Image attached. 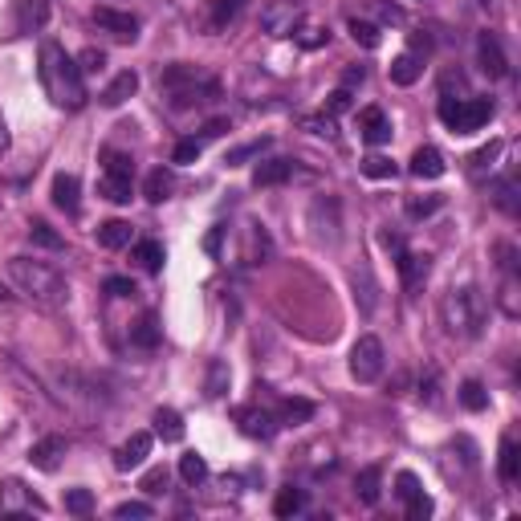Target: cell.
<instances>
[{
  "instance_id": "cell-1",
  "label": "cell",
  "mask_w": 521,
  "mask_h": 521,
  "mask_svg": "<svg viewBox=\"0 0 521 521\" xmlns=\"http://www.w3.org/2000/svg\"><path fill=\"white\" fill-rule=\"evenodd\" d=\"M37 77H41V86H45L53 107H61V110L86 107V77L77 69V58H69L58 41H45V45H41Z\"/></svg>"
},
{
  "instance_id": "cell-2",
  "label": "cell",
  "mask_w": 521,
  "mask_h": 521,
  "mask_svg": "<svg viewBox=\"0 0 521 521\" xmlns=\"http://www.w3.org/2000/svg\"><path fill=\"white\" fill-rule=\"evenodd\" d=\"M9 281H12V285H17V290L25 293L29 301H37V306H45V309L61 306V301L69 298L66 277H61L53 265L37 260V257H12V260H9Z\"/></svg>"
},
{
  "instance_id": "cell-3",
  "label": "cell",
  "mask_w": 521,
  "mask_h": 521,
  "mask_svg": "<svg viewBox=\"0 0 521 521\" xmlns=\"http://www.w3.org/2000/svg\"><path fill=\"white\" fill-rule=\"evenodd\" d=\"M440 322L453 338H481L489 322V301L477 285H461L440 298Z\"/></svg>"
},
{
  "instance_id": "cell-4",
  "label": "cell",
  "mask_w": 521,
  "mask_h": 521,
  "mask_svg": "<svg viewBox=\"0 0 521 521\" xmlns=\"http://www.w3.org/2000/svg\"><path fill=\"white\" fill-rule=\"evenodd\" d=\"M493 118V98H445L440 102V123L453 135H473Z\"/></svg>"
},
{
  "instance_id": "cell-5",
  "label": "cell",
  "mask_w": 521,
  "mask_h": 521,
  "mask_svg": "<svg viewBox=\"0 0 521 521\" xmlns=\"http://www.w3.org/2000/svg\"><path fill=\"white\" fill-rule=\"evenodd\" d=\"M301 17H306V0H269L260 9V25L269 37H293Z\"/></svg>"
},
{
  "instance_id": "cell-6",
  "label": "cell",
  "mask_w": 521,
  "mask_h": 521,
  "mask_svg": "<svg viewBox=\"0 0 521 521\" xmlns=\"http://www.w3.org/2000/svg\"><path fill=\"white\" fill-rule=\"evenodd\" d=\"M383 363H387V355H383V342H379L375 334H363L350 347V375L358 379V383H375L379 375H383Z\"/></svg>"
},
{
  "instance_id": "cell-7",
  "label": "cell",
  "mask_w": 521,
  "mask_h": 521,
  "mask_svg": "<svg viewBox=\"0 0 521 521\" xmlns=\"http://www.w3.org/2000/svg\"><path fill=\"white\" fill-rule=\"evenodd\" d=\"M45 20H49V0H12V33L17 37L45 29Z\"/></svg>"
},
{
  "instance_id": "cell-8",
  "label": "cell",
  "mask_w": 521,
  "mask_h": 521,
  "mask_svg": "<svg viewBox=\"0 0 521 521\" xmlns=\"http://www.w3.org/2000/svg\"><path fill=\"white\" fill-rule=\"evenodd\" d=\"M94 25L98 29H107L110 37H118V41H135L139 37V17L135 12H118V9H94Z\"/></svg>"
},
{
  "instance_id": "cell-9",
  "label": "cell",
  "mask_w": 521,
  "mask_h": 521,
  "mask_svg": "<svg viewBox=\"0 0 521 521\" xmlns=\"http://www.w3.org/2000/svg\"><path fill=\"white\" fill-rule=\"evenodd\" d=\"M477 61H481V69L489 77H509V58H505L501 41L493 37V33H481V37H477Z\"/></svg>"
},
{
  "instance_id": "cell-10",
  "label": "cell",
  "mask_w": 521,
  "mask_h": 521,
  "mask_svg": "<svg viewBox=\"0 0 521 521\" xmlns=\"http://www.w3.org/2000/svg\"><path fill=\"white\" fill-rule=\"evenodd\" d=\"M53 208H61L66 216H77V208H82V184H77V175H53Z\"/></svg>"
},
{
  "instance_id": "cell-11",
  "label": "cell",
  "mask_w": 521,
  "mask_h": 521,
  "mask_svg": "<svg viewBox=\"0 0 521 521\" xmlns=\"http://www.w3.org/2000/svg\"><path fill=\"white\" fill-rule=\"evenodd\" d=\"M407 172H412L415 180H440V175L448 172V164H445V155L436 151V147H415Z\"/></svg>"
},
{
  "instance_id": "cell-12",
  "label": "cell",
  "mask_w": 521,
  "mask_h": 521,
  "mask_svg": "<svg viewBox=\"0 0 521 521\" xmlns=\"http://www.w3.org/2000/svg\"><path fill=\"white\" fill-rule=\"evenodd\" d=\"M151 456V432H135L131 440H126L123 448L115 453V469H123V473H131V469H139V464Z\"/></svg>"
},
{
  "instance_id": "cell-13",
  "label": "cell",
  "mask_w": 521,
  "mask_h": 521,
  "mask_svg": "<svg viewBox=\"0 0 521 521\" xmlns=\"http://www.w3.org/2000/svg\"><path fill=\"white\" fill-rule=\"evenodd\" d=\"M61 456H66V440H61V436H45V440H37V445L29 448L33 469H41V473H53L61 464Z\"/></svg>"
},
{
  "instance_id": "cell-14",
  "label": "cell",
  "mask_w": 521,
  "mask_h": 521,
  "mask_svg": "<svg viewBox=\"0 0 521 521\" xmlns=\"http://www.w3.org/2000/svg\"><path fill=\"white\" fill-rule=\"evenodd\" d=\"M358 131H363V139H367L371 147L391 143V123H387V115L379 107H367L363 115H358Z\"/></svg>"
},
{
  "instance_id": "cell-15",
  "label": "cell",
  "mask_w": 521,
  "mask_h": 521,
  "mask_svg": "<svg viewBox=\"0 0 521 521\" xmlns=\"http://www.w3.org/2000/svg\"><path fill=\"white\" fill-rule=\"evenodd\" d=\"M135 90H139V74L135 69H123V74H115L110 77V86L102 90V107H123L126 98H135Z\"/></svg>"
},
{
  "instance_id": "cell-16",
  "label": "cell",
  "mask_w": 521,
  "mask_h": 521,
  "mask_svg": "<svg viewBox=\"0 0 521 521\" xmlns=\"http://www.w3.org/2000/svg\"><path fill=\"white\" fill-rule=\"evenodd\" d=\"M396 265H399V277H404V285L407 290H415L420 281L428 277V269H432V257H420V252H399L396 257Z\"/></svg>"
},
{
  "instance_id": "cell-17",
  "label": "cell",
  "mask_w": 521,
  "mask_h": 521,
  "mask_svg": "<svg viewBox=\"0 0 521 521\" xmlns=\"http://www.w3.org/2000/svg\"><path fill=\"white\" fill-rule=\"evenodd\" d=\"M0 509H45V501L33 497L20 481H4V489H0Z\"/></svg>"
},
{
  "instance_id": "cell-18",
  "label": "cell",
  "mask_w": 521,
  "mask_h": 521,
  "mask_svg": "<svg viewBox=\"0 0 521 521\" xmlns=\"http://www.w3.org/2000/svg\"><path fill=\"white\" fill-rule=\"evenodd\" d=\"M290 175H293L290 159H265V164H257V172H252V184L257 188H277V184H285Z\"/></svg>"
},
{
  "instance_id": "cell-19",
  "label": "cell",
  "mask_w": 521,
  "mask_h": 521,
  "mask_svg": "<svg viewBox=\"0 0 521 521\" xmlns=\"http://www.w3.org/2000/svg\"><path fill=\"white\" fill-rule=\"evenodd\" d=\"M155 436L167 440V445H180L184 440V415L175 412V407H159L155 412Z\"/></svg>"
},
{
  "instance_id": "cell-20",
  "label": "cell",
  "mask_w": 521,
  "mask_h": 521,
  "mask_svg": "<svg viewBox=\"0 0 521 521\" xmlns=\"http://www.w3.org/2000/svg\"><path fill=\"white\" fill-rule=\"evenodd\" d=\"M236 420H241V432L252 436V440H269V436H273V415H269V412H257V407H241V412H236Z\"/></svg>"
},
{
  "instance_id": "cell-21",
  "label": "cell",
  "mask_w": 521,
  "mask_h": 521,
  "mask_svg": "<svg viewBox=\"0 0 521 521\" xmlns=\"http://www.w3.org/2000/svg\"><path fill=\"white\" fill-rule=\"evenodd\" d=\"M387 74H391V82H396V86H415V82H420V74H424V61L415 58V53H399V58L387 66Z\"/></svg>"
},
{
  "instance_id": "cell-22",
  "label": "cell",
  "mask_w": 521,
  "mask_h": 521,
  "mask_svg": "<svg viewBox=\"0 0 521 521\" xmlns=\"http://www.w3.org/2000/svg\"><path fill=\"white\" fill-rule=\"evenodd\" d=\"M172 188H175V175L167 172V167H155V172L143 180V196L151 204H164L167 196H172Z\"/></svg>"
},
{
  "instance_id": "cell-23",
  "label": "cell",
  "mask_w": 521,
  "mask_h": 521,
  "mask_svg": "<svg viewBox=\"0 0 521 521\" xmlns=\"http://www.w3.org/2000/svg\"><path fill=\"white\" fill-rule=\"evenodd\" d=\"M244 12V0H212V17H208V29L212 33H224L232 20Z\"/></svg>"
},
{
  "instance_id": "cell-24",
  "label": "cell",
  "mask_w": 521,
  "mask_h": 521,
  "mask_svg": "<svg viewBox=\"0 0 521 521\" xmlns=\"http://www.w3.org/2000/svg\"><path fill=\"white\" fill-rule=\"evenodd\" d=\"M196 82H200V69L196 66H184V61H180V66H167L164 74H159V86L164 90H184V86H196Z\"/></svg>"
},
{
  "instance_id": "cell-25",
  "label": "cell",
  "mask_w": 521,
  "mask_h": 521,
  "mask_svg": "<svg viewBox=\"0 0 521 521\" xmlns=\"http://www.w3.org/2000/svg\"><path fill=\"white\" fill-rule=\"evenodd\" d=\"M131 342H135V347H143V350L159 347V318H155V314H143V318L131 326Z\"/></svg>"
},
{
  "instance_id": "cell-26",
  "label": "cell",
  "mask_w": 521,
  "mask_h": 521,
  "mask_svg": "<svg viewBox=\"0 0 521 521\" xmlns=\"http://www.w3.org/2000/svg\"><path fill=\"white\" fill-rule=\"evenodd\" d=\"M98 244H102V249H123V244H131V224L126 220L98 224Z\"/></svg>"
},
{
  "instance_id": "cell-27",
  "label": "cell",
  "mask_w": 521,
  "mask_h": 521,
  "mask_svg": "<svg viewBox=\"0 0 521 521\" xmlns=\"http://www.w3.org/2000/svg\"><path fill=\"white\" fill-rule=\"evenodd\" d=\"M497 473H501V481H517V477H521V456H517V445H513V436H505V440H501Z\"/></svg>"
},
{
  "instance_id": "cell-28",
  "label": "cell",
  "mask_w": 521,
  "mask_h": 521,
  "mask_svg": "<svg viewBox=\"0 0 521 521\" xmlns=\"http://www.w3.org/2000/svg\"><path fill=\"white\" fill-rule=\"evenodd\" d=\"M379 481H383V469H379V464H367V469L358 473V501L375 505L379 501Z\"/></svg>"
},
{
  "instance_id": "cell-29",
  "label": "cell",
  "mask_w": 521,
  "mask_h": 521,
  "mask_svg": "<svg viewBox=\"0 0 521 521\" xmlns=\"http://www.w3.org/2000/svg\"><path fill=\"white\" fill-rule=\"evenodd\" d=\"M306 509V493L301 489H281L277 493V501H273V513H277V517H293V513H301Z\"/></svg>"
},
{
  "instance_id": "cell-30",
  "label": "cell",
  "mask_w": 521,
  "mask_h": 521,
  "mask_svg": "<svg viewBox=\"0 0 521 521\" xmlns=\"http://www.w3.org/2000/svg\"><path fill=\"white\" fill-rule=\"evenodd\" d=\"M135 260L143 265L147 273H159L164 269V244L159 241H139L135 244Z\"/></svg>"
},
{
  "instance_id": "cell-31",
  "label": "cell",
  "mask_w": 521,
  "mask_h": 521,
  "mask_svg": "<svg viewBox=\"0 0 521 521\" xmlns=\"http://www.w3.org/2000/svg\"><path fill=\"white\" fill-rule=\"evenodd\" d=\"M102 164H107V175H118V180H135V159L126 151H102Z\"/></svg>"
},
{
  "instance_id": "cell-32",
  "label": "cell",
  "mask_w": 521,
  "mask_h": 521,
  "mask_svg": "<svg viewBox=\"0 0 521 521\" xmlns=\"http://www.w3.org/2000/svg\"><path fill=\"white\" fill-rule=\"evenodd\" d=\"M98 192L107 196L110 204H131V180H118V175H102Z\"/></svg>"
},
{
  "instance_id": "cell-33",
  "label": "cell",
  "mask_w": 521,
  "mask_h": 521,
  "mask_svg": "<svg viewBox=\"0 0 521 521\" xmlns=\"http://www.w3.org/2000/svg\"><path fill=\"white\" fill-rule=\"evenodd\" d=\"M180 477H184L188 485H200L204 477H208V461H204V456H196V453H184V456H180Z\"/></svg>"
},
{
  "instance_id": "cell-34",
  "label": "cell",
  "mask_w": 521,
  "mask_h": 521,
  "mask_svg": "<svg viewBox=\"0 0 521 521\" xmlns=\"http://www.w3.org/2000/svg\"><path fill=\"white\" fill-rule=\"evenodd\" d=\"M309 415H314V404H309V399H285V404H281V424H306Z\"/></svg>"
},
{
  "instance_id": "cell-35",
  "label": "cell",
  "mask_w": 521,
  "mask_h": 521,
  "mask_svg": "<svg viewBox=\"0 0 521 521\" xmlns=\"http://www.w3.org/2000/svg\"><path fill=\"white\" fill-rule=\"evenodd\" d=\"M461 404L469 407V412H485V407H489V396H485V387L477 383V379L461 383Z\"/></svg>"
},
{
  "instance_id": "cell-36",
  "label": "cell",
  "mask_w": 521,
  "mask_h": 521,
  "mask_svg": "<svg viewBox=\"0 0 521 521\" xmlns=\"http://www.w3.org/2000/svg\"><path fill=\"white\" fill-rule=\"evenodd\" d=\"M513 196H517L513 180H497V184H493V200H497V208L509 212V216H517V200H513Z\"/></svg>"
},
{
  "instance_id": "cell-37",
  "label": "cell",
  "mask_w": 521,
  "mask_h": 521,
  "mask_svg": "<svg viewBox=\"0 0 521 521\" xmlns=\"http://www.w3.org/2000/svg\"><path fill=\"white\" fill-rule=\"evenodd\" d=\"M440 204H445L440 196H407V216H412V220H424V216H432Z\"/></svg>"
},
{
  "instance_id": "cell-38",
  "label": "cell",
  "mask_w": 521,
  "mask_h": 521,
  "mask_svg": "<svg viewBox=\"0 0 521 521\" xmlns=\"http://www.w3.org/2000/svg\"><path fill=\"white\" fill-rule=\"evenodd\" d=\"M90 509H94V493H90V489H69L66 493V513H74V517H86Z\"/></svg>"
},
{
  "instance_id": "cell-39",
  "label": "cell",
  "mask_w": 521,
  "mask_h": 521,
  "mask_svg": "<svg viewBox=\"0 0 521 521\" xmlns=\"http://www.w3.org/2000/svg\"><path fill=\"white\" fill-rule=\"evenodd\" d=\"M363 175H371V180H391V175H396V164H391L387 155H367V159H363Z\"/></svg>"
},
{
  "instance_id": "cell-40",
  "label": "cell",
  "mask_w": 521,
  "mask_h": 521,
  "mask_svg": "<svg viewBox=\"0 0 521 521\" xmlns=\"http://www.w3.org/2000/svg\"><path fill=\"white\" fill-rule=\"evenodd\" d=\"M29 236H33V244H41V249H61V236L49 228L45 220H33L29 224Z\"/></svg>"
},
{
  "instance_id": "cell-41",
  "label": "cell",
  "mask_w": 521,
  "mask_h": 521,
  "mask_svg": "<svg viewBox=\"0 0 521 521\" xmlns=\"http://www.w3.org/2000/svg\"><path fill=\"white\" fill-rule=\"evenodd\" d=\"M224 391H228V367H224L220 358H216L212 367H208V396H212V399H220Z\"/></svg>"
},
{
  "instance_id": "cell-42",
  "label": "cell",
  "mask_w": 521,
  "mask_h": 521,
  "mask_svg": "<svg viewBox=\"0 0 521 521\" xmlns=\"http://www.w3.org/2000/svg\"><path fill=\"white\" fill-rule=\"evenodd\" d=\"M350 37H355L363 49H375L379 45V29L371 25V20H350Z\"/></svg>"
},
{
  "instance_id": "cell-43",
  "label": "cell",
  "mask_w": 521,
  "mask_h": 521,
  "mask_svg": "<svg viewBox=\"0 0 521 521\" xmlns=\"http://www.w3.org/2000/svg\"><path fill=\"white\" fill-rule=\"evenodd\" d=\"M77 69H82V77H86V74H102V69H107V53H102V49H82Z\"/></svg>"
},
{
  "instance_id": "cell-44",
  "label": "cell",
  "mask_w": 521,
  "mask_h": 521,
  "mask_svg": "<svg viewBox=\"0 0 521 521\" xmlns=\"http://www.w3.org/2000/svg\"><path fill=\"white\" fill-rule=\"evenodd\" d=\"M200 139H180L175 143V151H172V164H196L200 159Z\"/></svg>"
},
{
  "instance_id": "cell-45",
  "label": "cell",
  "mask_w": 521,
  "mask_h": 521,
  "mask_svg": "<svg viewBox=\"0 0 521 521\" xmlns=\"http://www.w3.org/2000/svg\"><path fill=\"white\" fill-rule=\"evenodd\" d=\"M151 505H147V501H123V505H115V517L118 521H131V517H139V521H143V517H151Z\"/></svg>"
},
{
  "instance_id": "cell-46",
  "label": "cell",
  "mask_w": 521,
  "mask_h": 521,
  "mask_svg": "<svg viewBox=\"0 0 521 521\" xmlns=\"http://www.w3.org/2000/svg\"><path fill=\"white\" fill-rule=\"evenodd\" d=\"M407 505V517L412 521H424L428 513H432V497H428V493H415L412 501H404Z\"/></svg>"
},
{
  "instance_id": "cell-47",
  "label": "cell",
  "mask_w": 521,
  "mask_h": 521,
  "mask_svg": "<svg viewBox=\"0 0 521 521\" xmlns=\"http://www.w3.org/2000/svg\"><path fill=\"white\" fill-rule=\"evenodd\" d=\"M497 155H501V139H497V143H489V147H481V151L473 155V175H481L485 167H489L493 159H497Z\"/></svg>"
},
{
  "instance_id": "cell-48",
  "label": "cell",
  "mask_w": 521,
  "mask_h": 521,
  "mask_svg": "<svg viewBox=\"0 0 521 521\" xmlns=\"http://www.w3.org/2000/svg\"><path fill=\"white\" fill-rule=\"evenodd\" d=\"M164 489H167V469H151V473L143 477V493L147 497H159Z\"/></svg>"
},
{
  "instance_id": "cell-49",
  "label": "cell",
  "mask_w": 521,
  "mask_h": 521,
  "mask_svg": "<svg viewBox=\"0 0 521 521\" xmlns=\"http://www.w3.org/2000/svg\"><path fill=\"white\" fill-rule=\"evenodd\" d=\"M107 293L110 298H135V281L131 277H107Z\"/></svg>"
},
{
  "instance_id": "cell-50",
  "label": "cell",
  "mask_w": 521,
  "mask_h": 521,
  "mask_svg": "<svg viewBox=\"0 0 521 521\" xmlns=\"http://www.w3.org/2000/svg\"><path fill=\"white\" fill-rule=\"evenodd\" d=\"M396 485H399V497H404V501H412V497H415V493H424V489H420V477H415V473H399L396 477Z\"/></svg>"
},
{
  "instance_id": "cell-51",
  "label": "cell",
  "mask_w": 521,
  "mask_h": 521,
  "mask_svg": "<svg viewBox=\"0 0 521 521\" xmlns=\"http://www.w3.org/2000/svg\"><path fill=\"white\" fill-rule=\"evenodd\" d=\"M260 147H265V139H260V143H249V147H236V151H228V164H232V167L244 164V159H249V155H257Z\"/></svg>"
},
{
  "instance_id": "cell-52",
  "label": "cell",
  "mask_w": 521,
  "mask_h": 521,
  "mask_svg": "<svg viewBox=\"0 0 521 521\" xmlns=\"http://www.w3.org/2000/svg\"><path fill=\"white\" fill-rule=\"evenodd\" d=\"M347 107H350V90L347 86L334 90V94H330V115H342Z\"/></svg>"
},
{
  "instance_id": "cell-53",
  "label": "cell",
  "mask_w": 521,
  "mask_h": 521,
  "mask_svg": "<svg viewBox=\"0 0 521 521\" xmlns=\"http://www.w3.org/2000/svg\"><path fill=\"white\" fill-rule=\"evenodd\" d=\"M306 126L314 131V135H334V118H330V115L326 118H309Z\"/></svg>"
},
{
  "instance_id": "cell-54",
  "label": "cell",
  "mask_w": 521,
  "mask_h": 521,
  "mask_svg": "<svg viewBox=\"0 0 521 521\" xmlns=\"http://www.w3.org/2000/svg\"><path fill=\"white\" fill-rule=\"evenodd\" d=\"M379 17H383L387 25H404V9H396V4H379Z\"/></svg>"
},
{
  "instance_id": "cell-55",
  "label": "cell",
  "mask_w": 521,
  "mask_h": 521,
  "mask_svg": "<svg viewBox=\"0 0 521 521\" xmlns=\"http://www.w3.org/2000/svg\"><path fill=\"white\" fill-rule=\"evenodd\" d=\"M228 131V118H212V123H204V139H220Z\"/></svg>"
},
{
  "instance_id": "cell-56",
  "label": "cell",
  "mask_w": 521,
  "mask_h": 521,
  "mask_svg": "<svg viewBox=\"0 0 521 521\" xmlns=\"http://www.w3.org/2000/svg\"><path fill=\"white\" fill-rule=\"evenodd\" d=\"M379 241H383V249H391V252H396V257H399V252H404V241H399L396 232H383Z\"/></svg>"
},
{
  "instance_id": "cell-57",
  "label": "cell",
  "mask_w": 521,
  "mask_h": 521,
  "mask_svg": "<svg viewBox=\"0 0 521 521\" xmlns=\"http://www.w3.org/2000/svg\"><path fill=\"white\" fill-rule=\"evenodd\" d=\"M220 236H224V228H212V232H208V241H204V249L216 252V249H220Z\"/></svg>"
},
{
  "instance_id": "cell-58",
  "label": "cell",
  "mask_w": 521,
  "mask_h": 521,
  "mask_svg": "<svg viewBox=\"0 0 521 521\" xmlns=\"http://www.w3.org/2000/svg\"><path fill=\"white\" fill-rule=\"evenodd\" d=\"M9 143H12V139H9V123H4V115H0V155L9 151Z\"/></svg>"
},
{
  "instance_id": "cell-59",
  "label": "cell",
  "mask_w": 521,
  "mask_h": 521,
  "mask_svg": "<svg viewBox=\"0 0 521 521\" xmlns=\"http://www.w3.org/2000/svg\"><path fill=\"white\" fill-rule=\"evenodd\" d=\"M363 77H367V74H363V66H350L342 82H347V86H355V82H363Z\"/></svg>"
},
{
  "instance_id": "cell-60",
  "label": "cell",
  "mask_w": 521,
  "mask_h": 521,
  "mask_svg": "<svg viewBox=\"0 0 521 521\" xmlns=\"http://www.w3.org/2000/svg\"><path fill=\"white\" fill-rule=\"evenodd\" d=\"M301 41H306L309 49H314V45H322V41H326V29H309V37H301Z\"/></svg>"
},
{
  "instance_id": "cell-61",
  "label": "cell",
  "mask_w": 521,
  "mask_h": 521,
  "mask_svg": "<svg viewBox=\"0 0 521 521\" xmlns=\"http://www.w3.org/2000/svg\"><path fill=\"white\" fill-rule=\"evenodd\" d=\"M481 4H485V9H489V4H493V0H481Z\"/></svg>"
},
{
  "instance_id": "cell-62",
  "label": "cell",
  "mask_w": 521,
  "mask_h": 521,
  "mask_svg": "<svg viewBox=\"0 0 521 521\" xmlns=\"http://www.w3.org/2000/svg\"><path fill=\"white\" fill-rule=\"evenodd\" d=\"M0 298H4V290H0Z\"/></svg>"
}]
</instances>
